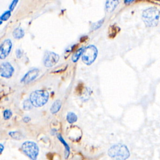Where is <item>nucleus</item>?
Segmentation results:
<instances>
[{
  "label": "nucleus",
  "mask_w": 160,
  "mask_h": 160,
  "mask_svg": "<svg viewBox=\"0 0 160 160\" xmlns=\"http://www.w3.org/2000/svg\"><path fill=\"white\" fill-rule=\"evenodd\" d=\"M108 155L115 159H126L129 156V151L126 146L116 144L112 146L108 150Z\"/></svg>",
  "instance_id": "nucleus-1"
},
{
  "label": "nucleus",
  "mask_w": 160,
  "mask_h": 160,
  "mask_svg": "<svg viewBox=\"0 0 160 160\" xmlns=\"http://www.w3.org/2000/svg\"><path fill=\"white\" fill-rule=\"evenodd\" d=\"M159 17V11L156 8H149L142 12V19L146 26L149 27L157 25Z\"/></svg>",
  "instance_id": "nucleus-2"
},
{
  "label": "nucleus",
  "mask_w": 160,
  "mask_h": 160,
  "mask_svg": "<svg viewBox=\"0 0 160 160\" xmlns=\"http://www.w3.org/2000/svg\"><path fill=\"white\" fill-rule=\"evenodd\" d=\"M49 93L46 90H36L32 92L29 96L32 105L36 108L44 106L48 101Z\"/></svg>",
  "instance_id": "nucleus-3"
},
{
  "label": "nucleus",
  "mask_w": 160,
  "mask_h": 160,
  "mask_svg": "<svg viewBox=\"0 0 160 160\" xmlns=\"http://www.w3.org/2000/svg\"><path fill=\"white\" fill-rule=\"evenodd\" d=\"M98 55V49L94 45H89L84 48L82 54V61L86 65L94 62Z\"/></svg>",
  "instance_id": "nucleus-4"
},
{
  "label": "nucleus",
  "mask_w": 160,
  "mask_h": 160,
  "mask_svg": "<svg viewBox=\"0 0 160 160\" xmlns=\"http://www.w3.org/2000/svg\"><path fill=\"white\" fill-rule=\"evenodd\" d=\"M21 150L30 159H37L39 153V148L36 143L32 141H25L21 146Z\"/></svg>",
  "instance_id": "nucleus-5"
},
{
  "label": "nucleus",
  "mask_w": 160,
  "mask_h": 160,
  "mask_svg": "<svg viewBox=\"0 0 160 160\" xmlns=\"http://www.w3.org/2000/svg\"><path fill=\"white\" fill-rule=\"evenodd\" d=\"M59 59V56L58 54L51 51H46L43 58V63L46 67L50 68L54 66Z\"/></svg>",
  "instance_id": "nucleus-6"
},
{
  "label": "nucleus",
  "mask_w": 160,
  "mask_h": 160,
  "mask_svg": "<svg viewBox=\"0 0 160 160\" xmlns=\"http://www.w3.org/2000/svg\"><path fill=\"white\" fill-rule=\"evenodd\" d=\"M12 48V42L8 39L4 40L0 47V58L1 59H5L9 54Z\"/></svg>",
  "instance_id": "nucleus-7"
},
{
  "label": "nucleus",
  "mask_w": 160,
  "mask_h": 160,
  "mask_svg": "<svg viewBox=\"0 0 160 160\" xmlns=\"http://www.w3.org/2000/svg\"><path fill=\"white\" fill-rule=\"evenodd\" d=\"M14 68L12 66V65L8 62H3L1 65V69H0V73L1 76L2 77L6 78H10L13 72H14Z\"/></svg>",
  "instance_id": "nucleus-8"
},
{
  "label": "nucleus",
  "mask_w": 160,
  "mask_h": 160,
  "mask_svg": "<svg viewBox=\"0 0 160 160\" xmlns=\"http://www.w3.org/2000/svg\"><path fill=\"white\" fill-rule=\"evenodd\" d=\"M39 71L38 69H33L28 71L22 78L21 82L24 84H28L34 81L39 75Z\"/></svg>",
  "instance_id": "nucleus-9"
},
{
  "label": "nucleus",
  "mask_w": 160,
  "mask_h": 160,
  "mask_svg": "<svg viewBox=\"0 0 160 160\" xmlns=\"http://www.w3.org/2000/svg\"><path fill=\"white\" fill-rule=\"evenodd\" d=\"M119 0H107L105 4L106 11L108 12H112L118 6Z\"/></svg>",
  "instance_id": "nucleus-10"
},
{
  "label": "nucleus",
  "mask_w": 160,
  "mask_h": 160,
  "mask_svg": "<svg viewBox=\"0 0 160 160\" xmlns=\"http://www.w3.org/2000/svg\"><path fill=\"white\" fill-rule=\"evenodd\" d=\"M61 108V101L59 99H57L52 104L50 109V111L52 114H56L59 111Z\"/></svg>",
  "instance_id": "nucleus-11"
},
{
  "label": "nucleus",
  "mask_w": 160,
  "mask_h": 160,
  "mask_svg": "<svg viewBox=\"0 0 160 160\" xmlns=\"http://www.w3.org/2000/svg\"><path fill=\"white\" fill-rule=\"evenodd\" d=\"M24 31L21 28H16L12 32V36L15 39H21L24 36Z\"/></svg>",
  "instance_id": "nucleus-12"
},
{
  "label": "nucleus",
  "mask_w": 160,
  "mask_h": 160,
  "mask_svg": "<svg viewBox=\"0 0 160 160\" xmlns=\"http://www.w3.org/2000/svg\"><path fill=\"white\" fill-rule=\"evenodd\" d=\"M77 119H78V117L76 115V114H74L72 112H69L68 113L66 116V120L69 124H72L75 122L77 121Z\"/></svg>",
  "instance_id": "nucleus-13"
},
{
  "label": "nucleus",
  "mask_w": 160,
  "mask_h": 160,
  "mask_svg": "<svg viewBox=\"0 0 160 160\" xmlns=\"http://www.w3.org/2000/svg\"><path fill=\"white\" fill-rule=\"evenodd\" d=\"M84 49V48H81L79 49L78 50H77V51L74 52V54L72 55V58H71L72 62H75L78 61V60H79L80 56H82V52H83Z\"/></svg>",
  "instance_id": "nucleus-14"
},
{
  "label": "nucleus",
  "mask_w": 160,
  "mask_h": 160,
  "mask_svg": "<svg viewBox=\"0 0 160 160\" xmlns=\"http://www.w3.org/2000/svg\"><path fill=\"white\" fill-rule=\"evenodd\" d=\"M58 139H59V141L64 144V148H65V151H66V158H68V156L69 155V146L68 145V144L66 143V142L64 140V139L62 138V136H60V135H58Z\"/></svg>",
  "instance_id": "nucleus-15"
},
{
  "label": "nucleus",
  "mask_w": 160,
  "mask_h": 160,
  "mask_svg": "<svg viewBox=\"0 0 160 160\" xmlns=\"http://www.w3.org/2000/svg\"><path fill=\"white\" fill-rule=\"evenodd\" d=\"M33 105L30 99H26L23 102V108L24 110L29 111L32 109Z\"/></svg>",
  "instance_id": "nucleus-16"
},
{
  "label": "nucleus",
  "mask_w": 160,
  "mask_h": 160,
  "mask_svg": "<svg viewBox=\"0 0 160 160\" xmlns=\"http://www.w3.org/2000/svg\"><path fill=\"white\" fill-rule=\"evenodd\" d=\"M9 134L13 139H16V140H19L22 138V135L18 131H11L9 132Z\"/></svg>",
  "instance_id": "nucleus-17"
},
{
  "label": "nucleus",
  "mask_w": 160,
  "mask_h": 160,
  "mask_svg": "<svg viewBox=\"0 0 160 160\" xmlns=\"http://www.w3.org/2000/svg\"><path fill=\"white\" fill-rule=\"evenodd\" d=\"M12 115V113L11 111L9 109H6L3 112V117L5 120L9 119L11 118Z\"/></svg>",
  "instance_id": "nucleus-18"
},
{
  "label": "nucleus",
  "mask_w": 160,
  "mask_h": 160,
  "mask_svg": "<svg viewBox=\"0 0 160 160\" xmlns=\"http://www.w3.org/2000/svg\"><path fill=\"white\" fill-rule=\"evenodd\" d=\"M117 27L116 26H112L111 28V30L109 29V37L111 38H114L117 33H118V30H116Z\"/></svg>",
  "instance_id": "nucleus-19"
},
{
  "label": "nucleus",
  "mask_w": 160,
  "mask_h": 160,
  "mask_svg": "<svg viewBox=\"0 0 160 160\" xmlns=\"http://www.w3.org/2000/svg\"><path fill=\"white\" fill-rule=\"evenodd\" d=\"M11 16V10L4 12L1 16V21H7Z\"/></svg>",
  "instance_id": "nucleus-20"
},
{
  "label": "nucleus",
  "mask_w": 160,
  "mask_h": 160,
  "mask_svg": "<svg viewBox=\"0 0 160 160\" xmlns=\"http://www.w3.org/2000/svg\"><path fill=\"white\" fill-rule=\"evenodd\" d=\"M104 22V19H101V21H99L95 23H94L92 25V30H96L97 29H98L99 28H100L101 26V25Z\"/></svg>",
  "instance_id": "nucleus-21"
},
{
  "label": "nucleus",
  "mask_w": 160,
  "mask_h": 160,
  "mask_svg": "<svg viewBox=\"0 0 160 160\" xmlns=\"http://www.w3.org/2000/svg\"><path fill=\"white\" fill-rule=\"evenodd\" d=\"M18 1H19V0H12V2H11V5L9 6V10L12 11V10L14 9V8L16 7V4H17Z\"/></svg>",
  "instance_id": "nucleus-22"
},
{
  "label": "nucleus",
  "mask_w": 160,
  "mask_h": 160,
  "mask_svg": "<svg viewBox=\"0 0 160 160\" xmlns=\"http://www.w3.org/2000/svg\"><path fill=\"white\" fill-rule=\"evenodd\" d=\"M16 57H17V58L19 59V58H21V56H22V51H21V49H18L16 50Z\"/></svg>",
  "instance_id": "nucleus-23"
},
{
  "label": "nucleus",
  "mask_w": 160,
  "mask_h": 160,
  "mask_svg": "<svg viewBox=\"0 0 160 160\" xmlns=\"http://www.w3.org/2000/svg\"><path fill=\"white\" fill-rule=\"evenodd\" d=\"M30 119H30L29 117L26 116L25 118H23V121L25 122H29V121H30Z\"/></svg>",
  "instance_id": "nucleus-24"
},
{
  "label": "nucleus",
  "mask_w": 160,
  "mask_h": 160,
  "mask_svg": "<svg viewBox=\"0 0 160 160\" xmlns=\"http://www.w3.org/2000/svg\"><path fill=\"white\" fill-rule=\"evenodd\" d=\"M133 1H134V0H124V2L126 4H128L132 2Z\"/></svg>",
  "instance_id": "nucleus-25"
},
{
  "label": "nucleus",
  "mask_w": 160,
  "mask_h": 160,
  "mask_svg": "<svg viewBox=\"0 0 160 160\" xmlns=\"http://www.w3.org/2000/svg\"><path fill=\"white\" fill-rule=\"evenodd\" d=\"M0 147H1V151H0V153L1 154V153H2V151H3L4 146H3V145H2V144H0Z\"/></svg>",
  "instance_id": "nucleus-26"
}]
</instances>
